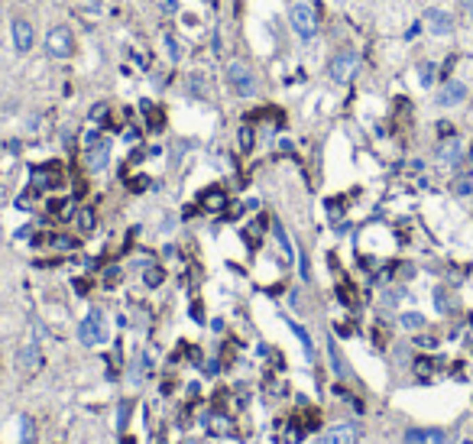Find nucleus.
<instances>
[{
	"label": "nucleus",
	"instance_id": "obj_17",
	"mask_svg": "<svg viewBox=\"0 0 473 444\" xmlns=\"http://www.w3.org/2000/svg\"><path fill=\"white\" fill-rule=\"evenodd\" d=\"M253 127H250V123H243V127H240V133H236V146H240V152H253Z\"/></svg>",
	"mask_w": 473,
	"mask_h": 444
},
{
	"label": "nucleus",
	"instance_id": "obj_9",
	"mask_svg": "<svg viewBox=\"0 0 473 444\" xmlns=\"http://www.w3.org/2000/svg\"><path fill=\"white\" fill-rule=\"evenodd\" d=\"M17 367H19V373H26V376H33V373L42 370V350H39V344H26V347L19 350Z\"/></svg>",
	"mask_w": 473,
	"mask_h": 444
},
{
	"label": "nucleus",
	"instance_id": "obj_24",
	"mask_svg": "<svg viewBox=\"0 0 473 444\" xmlns=\"http://www.w3.org/2000/svg\"><path fill=\"white\" fill-rule=\"evenodd\" d=\"M49 211H52V214H58V218H68V214H72V201H52V205H49Z\"/></svg>",
	"mask_w": 473,
	"mask_h": 444
},
{
	"label": "nucleus",
	"instance_id": "obj_13",
	"mask_svg": "<svg viewBox=\"0 0 473 444\" xmlns=\"http://www.w3.org/2000/svg\"><path fill=\"white\" fill-rule=\"evenodd\" d=\"M58 166H39V169H33V191H46L52 189L58 182Z\"/></svg>",
	"mask_w": 473,
	"mask_h": 444
},
{
	"label": "nucleus",
	"instance_id": "obj_22",
	"mask_svg": "<svg viewBox=\"0 0 473 444\" xmlns=\"http://www.w3.org/2000/svg\"><path fill=\"white\" fill-rule=\"evenodd\" d=\"M418 81H422V88L435 85V62H425V65L418 68Z\"/></svg>",
	"mask_w": 473,
	"mask_h": 444
},
{
	"label": "nucleus",
	"instance_id": "obj_8",
	"mask_svg": "<svg viewBox=\"0 0 473 444\" xmlns=\"http://www.w3.org/2000/svg\"><path fill=\"white\" fill-rule=\"evenodd\" d=\"M107 162H111V140L101 136V140H95L88 146V169L101 172V169H107Z\"/></svg>",
	"mask_w": 473,
	"mask_h": 444
},
{
	"label": "nucleus",
	"instance_id": "obj_28",
	"mask_svg": "<svg viewBox=\"0 0 473 444\" xmlns=\"http://www.w3.org/2000/svg\"><path fill=\"white\" fill-rule=\"evenodd\" d=\"M140 140V130H136V127H127V130H123V143H136Z\"/></svg>",
	"mask_w": 473,
	"mask_h": 444
},
{
	"label": "nucleus",
	"instance_id": "obj_3",
	"mask_svg": "<svg viewBox=\"0 0 473 444\" xmlns=\"http://www.w3.org/2000/svg\"><path fill=\"white\" fill-rule=\"evenodd\" d=\"M289 23H292L298 39H312L318 33V13H314L312 3H295L292 13H289Z\"/></svg>",
	"mask_w": 473,
	"mask_h": 444
},
{
	"label": "nucleus",
	"instance_id": "obj_31",
	"mask_svg": "<svg viewBox=\"0 0 473 444\" xmlns=\"http://www.w3.org/2000/svg\"><path fill=\"white\" fill-rule=\"evenodd\" d=\"M162 7L172 13V10H179V0H162Z\"/></svg>",
	"mask_w": 473,
	"mask_h": 444
},
{
	"label": "nucleus",
	"instance_id": "obj_2",
	"mask_svg": "<svg viewBox=\"0 0 473 444\" xmlns=\"http://www.w3.org/2000/svg\"><path fill=\"white\" fill-rule=\"evenodd\" d=\"M46 56L49 58H72L75 52V36H72V29L68 26H52L46 33Z\"/></svg>",
	"mask_w": 473,
	"mask_h": 444
},
{
	"label": "nucleus",
	"instance_id": "obj_1",
	"mask_svg": "<svg viewBox=\"0 0 473 444\" xmlns=\"http://www.w3.org/2000/svg\"><path fill=\"white\" fill-rule=\"evenodd\" d=\"M107 338H111V328H107L104 312H101V308H91L85 322L78 324V340H81L85 347H101V344H107Z\"/></svg>",
	"mask_w": 473,
	"mask_h": 444
},
{
	"label": "nucleus",
	"instance_id": "obj_20",
	"mask_svg": "<svg viewBox=\"0 0 473 444\" xmlns=\"http://www.w3.org/2000/svg\"><path fill=\"white\" fill-rule=\"evenodd\" d=\"M275 240H279V246H282L285 260H295V246H292V240H289V234H285L282 224H275Z\"/></svg>",
	"mask_w": 473,
	"mask_h": 444
},
{
	"label": "nucleus",
	"instance_id": "obj_25",
	"mask_svg": "<svg viewBox=\"0 0 473 444\" xmlns=\"http://www.w3.org/2000/svg\"><path fill=\"white\" fill-rule=\"evenodd\" d=\"M331 367L337 370V373H341V376H344V373H347V367H344V360H341V350L334 347V344H331Z\"/></svg>",
	"mask_w": 473,
	"mask_h": 444
},
{
	"label": "nucleus",
	"instance_id": "obj_11",
	"mask_svg": "<svg viewBox=\"0 0 473 444\" xmlns=\"http://www.w3.org/2000/svg\"><path fill=\"white\" fill-rule=\"evenodd\" d=\"M406 444H444V431H438V428H412V431H406Z\"/></svg>",
	"mask_w": 473,
	"mask_h": 444
},
{
	"label": "nucleus",
	"instance_id": "obj_15",
	"mask_svg": "<svg viewBox=\"0 0 473 444\" xmlns=\"http://www.w3.org/2000/svg\"><path fill=\"white\" fill-rule=\"evenodd\" d=\"M75 221H78V230H81V234H91V230L97 227V214H95V208H81V211L75 214Z\"/></svg>",
	"mask_w": 473,
	"mask_h": 444
},
{
	"label": "nucleus",
	"instance_id": "obj_10",
	"mask_svg": "<svg viewBox=\"0 0 473 444\" xmlns=\"http://www.w3.org/2000/svg\"><path fill=\"white\" fill-rule=\"evenodd\" d=\"M467 101V85L464 81H447L438 91V107H460Z\"/></svg>",
	"mask_w": 473,
	"mask_h": 444
},
{
	"label": "nucleus",
	"instance_id": "obj_4",
	"mask_svg": "<svg viewBox=\"0 0 473 444\" xmlns=\"http://www.w3.org/2000/svg\"><path fill=\"white\" fill-rule=\"evenodd\" d=\"M227 81H230V88H234L240 97H256V75L246 65L230 62V65H227Z\"/></svg>",
	"mask_w": 473,
	"mask_h": 444
},
{
	"label": "nucleus",
	"instance_id": "obj_23",
	"mask_svg": "<svg viewBox=\"0 0 473 444\" xmlns=\"http://www.w3.org/2000/svg\"><path fill=\"white\" fill-rule=\"evenodd\" d=\"M166 52H169V62L175 65V62L182 58V42L175 36H166Z\"/></svg>",
	"mask_w": 473,
	"mask_h": 444
},
{
	"label": "nucleus",
	"instance_id": "obj_19",
	"mask_svg": "<svg viewBox=\"0 0 473 444\" xmlns=\"http://www.w3.org/2000/svg\"><path fill=\"white\" fill-rule=\"evenodd\" d=\"M399 324H402L406 331H418V328H425V315H418V312H406L402 318H399Z\"/></svg>",
	"mask_w": 473,
	"mask_h": 444
},
{
	"label": "nucleus",
	"instance_id": "obj_29",
	"mask_svg": "<svg viewBox=\"0 0 473 444\" xmlns=\"http://www.w3.org/2000/svg\"><path fill=\"white\" fill-rule=\"evenodd\" d=\"M104 113H107V104H104V101H101V104H95V107H91V120H101Z\"/></svg>",
	"mask_w": 473,
	"mask_h": 444
},
{
	"label": "nucleus",
	"instance_id": "obj_21",
	"mask_svg": "<svg viewBox=\"0 0 473 444\" xmlns=\"http://www.w3.org/2000/svg\"><path fill=\"white\" fill-rule=\"evenodd\" d=\"M162 279H166V273H162V266H146V273H143V283L150 285V289L162 285Z\"/></svg>",
	"mask_w": 473,
	"mask_h": 444
},
{
	"label": "nucleus",
	"instance_id": "obj_5",
	"mask_svg": "<svg viewBox=\"0 0 473 444\" xmlns=\"http://www.w3.org/2000/svg\"><path fill=\"white\" fill-rule=\"evenodd\" d=\"M357 65H360V58H357V52H337V56L331 58V68H328V75H331V81L334 85H347L353 78V72H357Z\"/></svg>",
	"mask_w": 473,
	"mask_h": 444
},
{
	"label": "nucleus",
	"instance_id": "obj_16",
	"mask_svg": "<svg viewBox=\"0 0 473 444\" xmlns=\"http://www.w3.org/2000/svg\"><path fill=\"white\" fill-rule=\"evenodd\" d=\"M201 205H205L208 211H221L224 205H227V195H224L221 189H211L208 195H201Z\"/></svg>",
	"mask_w": 473,
	"mask_h": 444
},
{
	"label": "nucleus",
	"instance_id": "obj_27",
	"mask_svg": "<svg viewBox=\"0 0 473 444\" xmlns=\"http://www.w3.org/2000/svg\"><path fill=\"white\" fill-rule=\"evenodd\" d=\"M117 283H120V269H117V266H114V269H107V276H104V285H117Z\"/></svg>",
	"mask_w": 473,
	"mask_h": 444
},
{
	"label": "nucleus",
	"instance_id": "obj_7",
	"mask_svg": "<svg viewBox=\"0 0 473 444\" xmlns=\"http://www.w3.org/2000/svg\"><path fill=\"white\" fill-rule=\"evenodd\" d=\"M10 29H13V46H17V52H29L33 49V42H36V33H33V23L23 17H17L13 23H10Z\"/></svg>",
	"mask_w": 473,
	"mask_h": 444
},
{
	"label": "nucleus",
	"instance_id": "obj_26",
	"mask_svg": "<svg viewBox=\"0 0 473 444\" xmlns=\"http://www.w3.org/2000/svg\"><path fill=\"white\" fill-rule=\"evenodd\" d=\"M19 425H23V444H29L33 441V418H23Z\"/></svg>",
	"mask_w": 473,
	"mask_h": 444
},
{
	"label": "nucleus",
	"instance_id": "obj_18",
	"mask_svg": "<svg viewBox=\"0 0 473 444\" xmlns=\"http://www.w3.org/2000/svg\"><path fill=\"white\" fill-rule=\"evenodd\" d=\"M285 324H289V328H292V334H295V338H298V340H302V344H305V354H308V360H312V357H314V350H312V338H308V331H305L302 324H295L292 318H285Z\"/></svg>",
	"mask_w": 473,
	"mask_h": 444
},
{
	"label": "nucleus",
	"instance_id": "obj_32",
	"mask_svg": "<svg viewBox=\"0 0 473 444\" xmlns=\"http://www.w3.org/2000/svg\"><path fill=\"white\" fill-rule=\"evenodd\" d=\"M464 10H467V17H470V26H473V0H464Z\"/></svg>",
	"mask_w": 473,
	"mask_h": 444
},
{
	"label": "nucleus",
	"instance_id": "obj_14",
	"mask_svg": "<svg viewBox=\"0 0 473 444\" xmlns=\"http://www.w3.org/2000/svg\"><path fill=\"white\" fill-rule=\"evenodd\" d=\"M460 156H464V152H460V143H457V140L444 143V146H441V152H438L441 166H457V162H460Z\"/></svg>",
	"mask_w": 473,
	"mask_h": 444
},
{
	"label": "nucleus",
	"instance_id": "obj_30",
	"mask_svg": "<svg viewBox=\"0 0 473 444\" xmlns=\"http://www.w3.org/2000/svg\"><path fill=\"white\" fill-rule=\"evenodd\" d=\"M130 189H133V191H143V189H150V179H133V182H130Z\"/></svg>",
	"mask_w": 473,
	"mask_h": 444
},
{
	"label": "nucleus",
	"instance_id": "obj_6",
	"mask_svg": "<svg viewBox=\"0 0 473 444\" xmlns=\"http://www.w3.org/2000/svg\"><path fill=\"white\" fill-rule=\"evenodd\" d=\"M422 19H425L428 33H431V36H438V39H444V36H451V33H454V19H451V13H447V10H441V7H428Z\"/></svg>",
	"mask_w": 473,
	"mask_h": 444
},
{
	"label": "nucleus",
	"instance_id": "obj_12",
	"mask_svg": "<svg viewBox=\"0 0 473 444\" xmlns=\"http://www.w3.org/2000/svg\"><path fill=\"white\" fill-rule=\"evenodd\" d=\"M321 444H357V428H353V425H334V428H328V435L321 438Z\"/></svg>",
	"mask_w": 473,
	"mask_h": 444
}]
</instances>
